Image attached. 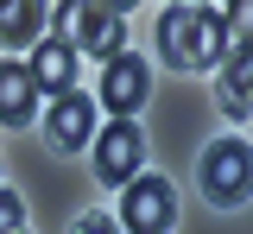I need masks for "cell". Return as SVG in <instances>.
<instances>
[{
  "instance_id": "10",
  "label": "cell",
  "mask_w": 253,
  "mask_h": 234,
  "mask_svg": "<svg viewBox=\"0 0 253 234\" xmlns=\"http://www.w3.org/2000/svg\"><path fill=\"white\" fill-rule=\"evenodd\" d=\"M38 120V82L26 64H0V127H32Z\"/></svg>"
},
{
  "instance_id": "16",
  "label": "cell",
  "mask_w": 253,
  "mask_h": 234,
  "mask_svg": "<svg viewBox=\"0 0 253 234\" xmlns=\"http://www.w3.org/2000/svg\"><path fill=\"white\" fill-rule=\"evenodd\" d=\"M171 6H209V0H171Z\"/></svg>"
},
{
  "instance_id": "12",
  "label": "cell",
  "mask_w": 253,
  "mask_h": 234,
  "mask_svg": "<svg viewBox=\"0 0 253 234\" xmlns=\"http://www.w3.org/2000/svg\"><path fill=\"white\" fill-rule=\"evenodd\" d=\"M19 228H26V196L0 190V234H19Z\"/></svg>"
},
{
  "instance_id": "7",
  "label": "cell",
  "mask_w": 253,
  "mask_h": 234,
  "mask_svg": "<svg viewBox=\"0 0 253 234\" xmlns=\"http://www.w3.org/2000/svg\"><path fill=\"white\" fill-rule=\"evenodd\" d=\"M44 139H51V152H83V146H95V101L83 95V89H70V95L51 101V114H44Z\"/></svg>"
},
{
  "instance_id": "2",
  "label": "cell",
  "mask_w": 253,
  "mask_h": 234,
  "mask_svg": "<svg viewBox=\"0 0 253 234\" xmlns=\"http://www.w3.org/2000/svg\"><path fill=\"white\" fill-rule=\"evenodd\" d=\"M57 19V38L76 51V57H121L126 51V13H114L108 0H57L51 6Z\"/></svg>"
},
{
  "instance_id": "13",
  "label": "cell",
  "mask_w": 253,
  "mask_h": 234,
  "mask_svg": "<svg viewBox=\"0 0 253 234\" xmlns=\"http://www.w3.org/2000/svg\"><path fill=\"white\" fill-rule=\"evenodd\" d=\"M228 38H253V0H228Z\"/></svg>"
},
{
  "instance_id": "5",
  "label": "cell",
  "mask_w": 253,
  "mask_h": 234,
  "mask_svg": "<svg viewBox=\"0 0 253 234\" xmlns=\"http://www.w3.org/2000/svg\"><path fill=\"white\" fill-rule=\"evenodd\" d=\"M95 171H101V184H114V190H121L126 177L146 171V133H139V120H114V127L95 133Z\"/></svg>"
},
{
  "instance_id": "9",
  "label": "cell",
  "mask_w": 253,
  "mask_h": 234,
  "mask_svg": "<svg viewBox=\"0 0 253 234\" xmlns=\"http://www.w3.org/2000/svg\"><path fill=\"white\" fill-rule=\"evenodd\" d=\"M26 70H32V82H38V95H51V101L76 89V51H70L63 38H38Z\"/></svg>"
},
{
  "instance_id": "4",
  "label": "cell",
  "mask_w": 253,
  "mask_h": 234,
  "mask_svg": "<svg viewBox=\"0 0 253 234\" xmlns=\"http://www.w3.org/2000/svg\"><path fill=\"white\" fill-rule=\"evenodd\" d=\"M126 234H171L177 222V190L152 177V171H139V177H126L121 184V215H114Z\"/></svg>"
},
{
  "instance_id": "3",
  "label": "cell",
  "mask_w": 253,
  "mask_h": 234,
  "mask_svg": "<svg viewBox=\"0 0 253 234\" xmlns=\"http://www.w3.org/2000/svg\"><path fill=\"white\" fill-rule=\"evenodd\" d=\"M196 184L215 209H241L253 196V146L247 139H215L203 152V165H196Z\"/></svg>"
},
{
  "instance_id": "6",
  "label": "cell",
  "mask_w": 253,
  "mask_h": 234,
  "mask_svg": "<svg viewBox=\"0 0 253 234\" xmlns=\"http://www.w3.org/2000/svg\"><path fill=\"white\" fill-rule=\"evenodd\" d=\"M101 101L114 108V120H133V114L152 101V64L133 57V51L108 57V70H101Z\"/></svg>"
},
{
  "instance_id": "15",
  "label": "cell",
  "mask_w": 253,
  "mask_h": 234,
  "mask_svg": "<svg viewBox=\"0 0 253 234\" xmlns=\"http://www.w3.org/2000/svg\"><path fill=\"white\" fill-rule=\"evenodd\" d=\"M108 6H114V13H133V6H139V0H108Z\"/></svg>"
},
{
  "instance_id": "17",
  "label": "cell",
  "mask_w": 253,
  "mask_h": 234,
  "mask_svg": "<svg viewBox=\"0 0 253 234\" xmlns=\"http://www.w3.org/2000/svg\"><path fill=\"white\" fill-rule=\"evenodd\" d=\"M19 234H32V228H19Z\"/></svg>"
},
{
  "instance_id": "1",
  "label": "cell",
  "mask_w": 253,
  "mask_h": 234,
  "mask_svg": "<svg viewBox=\"0 0 253 234\" xmlns=\"http://www.w3.org/2000/svg\"><path fill=\"white\" fill-rule=\"evenodd\" d=\"M158 57L171 70H221L228 64V51H234V38H228V19H221L215 6H165L158 13Z\"/></svg>"
},
{
  "instance_id": "14",
  "label": "cell",
  "mask_w": 253,
  "mask_h": 234,
  "mask_svg": "<svg viewBox=\"0 0 253 234\" xmlns=\"http://www.w3.org/2000/svg\"><path fill=\"white\" fill-rule=\"evenodd\" d=\"M70 234H121V222H114V215H101V209H83V215L70 222Z\"/></svg>"
},
{
  "instance_id": "8",
  "label": "cell",
  "mask_w": 253,
  "mask_h": 234,
  "mask_svg": "<svg viewBox=\"0 0 253 234\" xmlns=\"http://www.w3.org/2000/svg\"><path fill=\"white\" fill-rule=\"evenodd\" d=\"M215 108L228 120H247L253 114V38H234L228 64L215 70Z\"/></svg>"
},
{
  "instance_id": "11",
  "label": "cell",
  "mask_w": 253,
  "mask_h": 234,
  "mask_svg": "<svg viewBox=\"0 0 253 234\" xmlns=\"http://www.w3.org/2000/svg\"><path fill=\"white\" fill-rule=\"evenodd\" d=\"M44 19H51V0H0V44L19 51L26 38H44Z\"/></svg>"
}]
</instances>
